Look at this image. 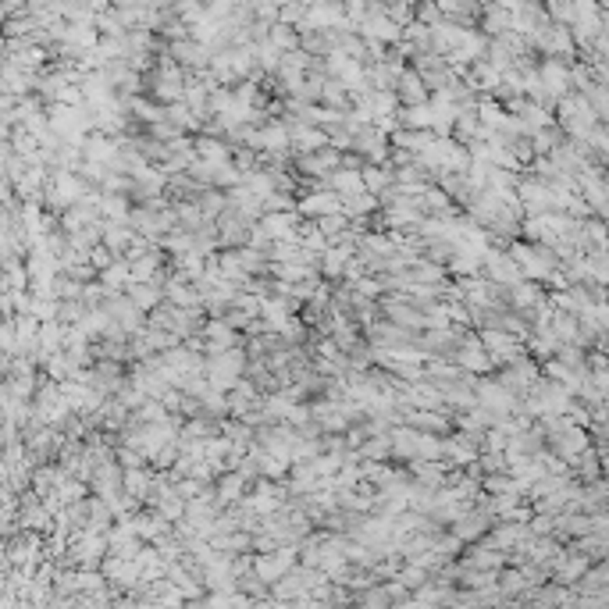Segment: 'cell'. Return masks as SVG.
<instances>
[{
	"mask_svg": "<svg viewBox=\"0 0 609 609\" xmlns=\"http://www.w3.org/2000/svg\"><path fill=\"white\" fill-rule=\"evenodd\" d=\"M136 303H139V307H157L161 292L157 289H136Z\"/></svg>",
	"mask_w": 609,
	"mask_h": 609,
	"instance_id": "cell-8",
	"label": "cell"
},
{
	"mask_svg": "<svg viewBox=\"0 0 609 609\" xmlns=\"http://www.w3.org/2000/svg\"><path fill=\"white\" fill-rule=\"evenodd\" d=\"M239 492H242V477H239V474H232V477L221 481V499L232 503V499H239Z\"/></svg>",
	"mask_w": 609,
	"mask_h": 609,
	"instance_id": "cell-7",
	"label": "cell"
},
{
	"mask_svg": "<svg viewBox=\"0 0 609 609\" xmlns=\"http://www.w3.org/2000/svg\"><path fill=\"white\" fill-rule=\"evenodd\" d=\"M292 567V553L289 549H282V556H264V560H257V570H260V577H267V581H275V577L282 574V570H289Z\"/></svg>",
	"mask_w": 609,
	"mask_h": 609,
	"instance_id": "cell-4",
	"label": "cell"
},
{
	"mask_svg": "<svg viewBox=\"0 0 609 609\" xmlns=\"http://www.w3.org/2000/svg\"><path fill=\"white\" fill-rule=\"evenodd\" d=\"M385 449H388V442H385V438H381V442L374 438V442L363 445V452H367V456H385Z\"/></svg>",
	"mask_w": 609,
	"mask_h": 609,
	"instance_id": "cell-9",
	"label": "cell"
},
{
	"mask_svg": "<svg viewBox=\"0 0 609 609\" xmlns=\"http://www.w3.org/2000/svg\"><path fill=\"white\" fill-rule=\"evenodd\" d=\"M489 267H492V278H496V282H506V285H513V282L524 278L521 267H516V260H513V257H503V253H492V257H489Z\"/></svg>",
	"mask_w": 609,
	"mask_h": 609,
	"instance_id": "cell-2",
	"label": "cell"
},
{
	"mask_svg": "<svg viewBox=\"0 0 609 609\" xmlns=\"http://www.w3.org/2000/svg\"><path fill=\"white\" fill-rule=\"evenodd\" d=\"M299 168L328 178L335 168H339V154H328V150H321V154H314V157H299Z\"/></svg>",
	"mask_w": 609,
	"mask_h": 609,
	"instance_id": "cell-3",
	"label": "cell"
},
{
	"mask_svg": "<svg viewBox=\"0 0 609 609\" xmlns=\"http://www.w3.org/2000/svg\"><path fill=\"white\" fill-rule=\"evenodd\" d=\"M360 178H363V189H367V193H381L388 182H392V175L388 171H378V168H363Z\"/></svg>",
	"mask_w": 609,
	"mask_h": 609,
	"instance_id": "cell-6",
	"label": "cell"
},
{
	"mask_svg": "<svg viewBox=\"0 0 609 609\" xmlns=\"http://www.w3.org/2000/svg\"><path fill=\"white\" fill-rule=\"evenodd\" d=\"M299 210H303V214H314V218L331 214V210H339V214H342V196L339 193H314V196H307V200L299 203Z\"/></svg>",
	"mask_w": 609,
	"mask_h": 609,
	"instance_id": "cell-1",
	"label": "cell"
},
{
	"mask_svg": "<svg viewBox=\"0 0 609 609\" xmlns=\"http://www.w3.org/2000/svg\"><path fill=\"white\" fill-rule=\"evenodd\" d=\"M484 528H489V516H484V513L460 516V524H456V538H474V535H481Z\"/></svg>",
	"mask_w": 609,
	"mask_h": 609,
	"instance_id": "cell-5",
	"label": "cell"
}]
</instances>
